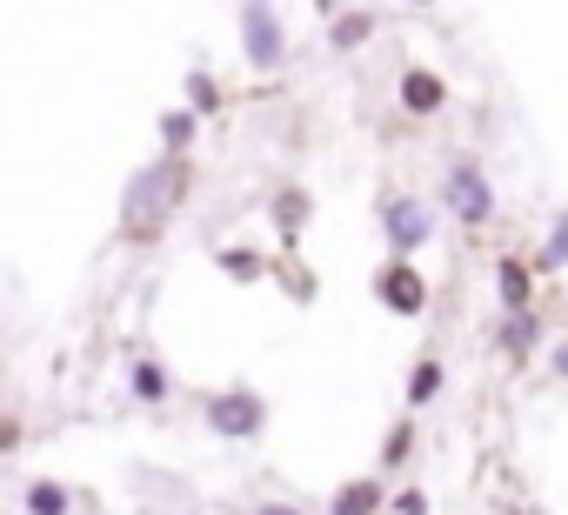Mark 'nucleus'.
<instances>
[{"label":"nucleus","mask_w":568,"mask_h":515,"mask_svg":"<svg viewBox=\"0 0 568 515\" xmlns=\"http://www.w3.org/2000/svg\"><path fill=\"white\" fill-rule=\"evenodd\" d=\"M187 188V168H181V154H168V161H154V168H141L134 181H128V201H121V221H128V234H154L161 228V214L174 208V194Z\"/></svg>","instance_id":"1"},{"label":"nucleus","mask_w":568,"mask_h":515,"mask_svg":"<svg viewBox=\"0 0 568 515\" xmlns=\"http://www.w3.org/2000/svg\"><path fill=\"white\" fill-rule=\"evenodd\" d=\"M241 54L261 74H274L281 61H288V28H281V14L267 8V0H241Z\"/></svg>","instance_id":"2"},{"label":"nucleus","mask_w":568,"mask_h":515,"mask_svg":"<svg viewBox=\"0 0 568 515\" xmlns=\"http://www.w3.org/2000/svg\"><path fill=\"white\" fill-rule=\"evenodd\" d=\"M207 428L221 442H254L267 428V402L254 388H221V395H207Z\"/></svg>","instance_id":"3"},{"label":"nucleus","mask_w":568,"mask_h":515,"mask_svg":"<svg viewBox=\"0 0 568 515\" xmlns=\"http://www.w3.org/2000/svg\"><path fill=\"white\" fill-rule=\"evenodd\" d=\"M382 221H388V248H395V254H415V248L435 234V214H428V201H415V194H395V201L382 208Z\"/></svg>","instance_id":"4"},{"label":"nucleus","mask_w":568,"mask_h":515,"mask_svg":"<svg viewBox=\"0 0 568 515\" xmlns=\"http://www.w3.org/2000/svg\"><path fill=\"white\" fill-rule=\"evenodd\" d=\"M448 208H455L468 228H481V221L495 214V188H488V174H481V168H448Z\"/></svg>","instance_id":"5"},{"label":"nucleus","mask_w":568,"mask_h":515,"mask_svg":"<svg viewBox=\"0 0 568 515\" xmlns=\"http://www.w3.org/2000/svg\"><path fill=\"white\" fill-rule=\"evenodd\" d=\"M375 295H382L395 315H422V309H428V282L408 269V254H402V262H388V269L375 275Z\"/></svg>","instance_id":"6"},{"label":"nucleus","mask_w":568,"mask_h":515,"mask_svg":"<svg viewBox=\"0 0 568 515\" xmlns=\"http://www.w3.org/2000/svg\"><path fill=\"white\" fill-rule=\"evenodd\" d=\"M402 108H408V114H435V108H442V81H435L428 68H408V74H402Z\"/></svg>","instance_id":"7"},{"label":"nucleus","mask_w":568,"mask_h":515,"mask_svg":"<svg viewBox=\"0 0 568 515\" xmlns=\"http://www.w3.org/2000/svg\"><path fill=\"white\" fill-rule=\"evenodd\" d=\"M535 335H541V322H535L528 309H508V322H501V349H508V355H528Z\"/></svg>","instance_id":"8"},{"label":"nucleus","mask_w":568,"mask_h":515,"mask_svg":"<svg viewBox=\"0 0 568 515\" xmlns=\"http://www.w3.org/2000/svg\"><path fill=\"white\" fill-rule=\"evenodd\" d=\"M535 269H541V275L568 269V208L555 214V228H548V241H541V254H535Z\"/></svg>","instance_id":"9"},{"label":"nucleus","mask_w":568,"mask_h":515,"mask_svg":"<svg viewBox=\"0 0 568 515\" xmlns=\"http://www.w3.org/2000/svg\"><path fill=\"white\" fill-rule=\"evenodd\" d=\"M194 121H201L194 108H168V114H161V148H168V154H181V148L194 141Z\"/></svg>","instance_id":"10"},{"label":"nucleus","mask_w":568,"mask_h":515,"mask_svg":"<svg viewBox=\"0 0 568 515\" xmlns=\"http://www.w3.org/2000/svg\"><path fill=\"white\" fill-rule=\"evenodd\" d=\"M382 508V482H348L335 495V515H375Z\"/></svg>","instance_id":"11"},{"label":"nucleus","mask_w":568,"mask_h":515,"mask_svg":"<svg viewBox=\"0 0 568 515\" xmlns=\"http://www.w3.org/2000/svg\"><path fill=\"white\" fill-rule=\"evenodd\" d=\"M302 221H308V194H302V188H288V194L274 201V228L295 241V234H302Z\"/></svg>","instance_id":"12"},{"label":"nucleus","mask_w":568,"mask_h":515,"mask_svg":"<svg viewBox=\"0 0 568 515\" xmlns=\"http://www.w3.org/2000/svg\"><path fill=\"white\" fill-rule=\"evenodd\" d=\"M442 395V362H415V375H408V408H428Z\"/></svg>","instance_id":"13"},{"label":"nucleus","mask_w":568,"mask_h":515,"mask_svg":"<svg viewBox=\"0 0 568 515\" xmlns=\"http://www.w3.org/2000/svg\"><path fill=\"white\" fill-rule=\"evenodd\" d=\"M495 282H501V302H508V309H528V269H521V262H501Z\"/></svg>","instance_id":"14"},{"label":"nucleus","mask_w":568,"mask_h":515,"mask_svg":"<svg viewBox=\"0 0 568 515\" xmlns=\"http://www.w3.org/2000/svg\"><path fill=\"white\" fill-rule=\"evenodd\" d=\"M134 395L141 402H168V368L161 362H134Z\"/></svg>","instance_id":"15"},{"label":"nucleus","mask_w":568,"mask_h":515,"mask_svg":"<svg viewBox=\"0 0 568 515\" xmlns=\"http://www.w3.org/2000/svg\"><path fill=\"white\" fill-rule=\"evenodd\" d=\"M28 515H68V488L61 482H34L28 488Z\"/></svg>","instance_id":"16"},{"label":"nucleus","mask_w":568,"mask_h":515,"mask_svg":"<svg viewBox=\"0 0 568 515\" xmlns=\"http://www.w3.org/2000/svg\"><path fill=\"white\" fill-rule=\"evenodd\" d=\"M368 34H375V14H348V21H335V34H328V41L348 54V48H362Z\"/></svg>","instance_id":"17"},{"label":"nucleus","mask_w":568,"mask_h":515,"mask_svg":"<svg viewBox=\"0 0 568 515\" xmlns=\"http://www.w3.org/2000/svg\"><path fill=\"white\" fill-rule=\"evenodd\" d=\"M187 108H194V114H207V108H221V88H214V74H201V68L187 74Z\"/></svg>","instance_id":"18"},{"label":"nucleus","mask_w":568,"mask_h":515,"mask_svg":"<svg viewBox=\"0 0 568 515\" xmlns=\"http://www.w3.org/2000/svg\"><path fill=\"white\" fill-rule=\"evenodd\" d=\"M221 269H227V275H241V282H254V275H261V262H254L247 248H227V254H221Z\"/></svg>","instance_id":"19"},{"label":"nucleus","mask_w":568,"mask_h":515,"mask_svg":"<svg viewBox=\"0 0 568 515\" xmlns=\"http://www.w3.org/2000/svg\"><path fill=\"white\" fill-rule=\"evenodd\" d=\"M408 448H415V435H408V428H395V435H388V448H382V462H408Z\"/></svg>","instance_id":"20"},{"label":"nucleus","mask_w":568,"mask_h":515,"mask_svg":"<svg viewBox=\"0 0 568 515\" xmlns=\"http://www.w3.org/2000/svg\"><path fill=\"white\" fill-rule=\"evenodd\" d=\"M395 508H402V515H428V502H422V495H402Z\"/></svg>","instance_id":"21"},{"label":"nucleus","mask_w":568,"mask_h":515,"mask_svg":"<svg viewBox=\"0 0 568 515\" xmlns=\"http://www.w3.org/2000/svg\"><path fill=\"white\" fill-rule=\"evenodd\" d=\"M254 515H302V508H288V502H267V508H254Z\"/></svg>","instance_id":"22"},{"label":"nucleus","mask_w":568,"mask_h":515,"mask_svg":"<svg viewBox=\"0 0 568 515\" xmlns=\"http://www.w3.org/2000/svg\"><path fill=\"white\" fill-rule=\"evenodd\" d=\"M555 368H561V375H568V342H561V349H555Z\"/></svg>","instance_id":"23"},{"label":"nucleus","mask_w":568,"mask_h":515,"mask_svg":"<svg viewBox=\"0 0 568 515\" xmlns=\"http://www.w3.org/2000/svg\"><path fill=\"white\" fill-rule=\"evenodd\" d=\"M315 8H322V14H335V0H315Z\"/></svg>","instance_id":"24"}]
</instances>
